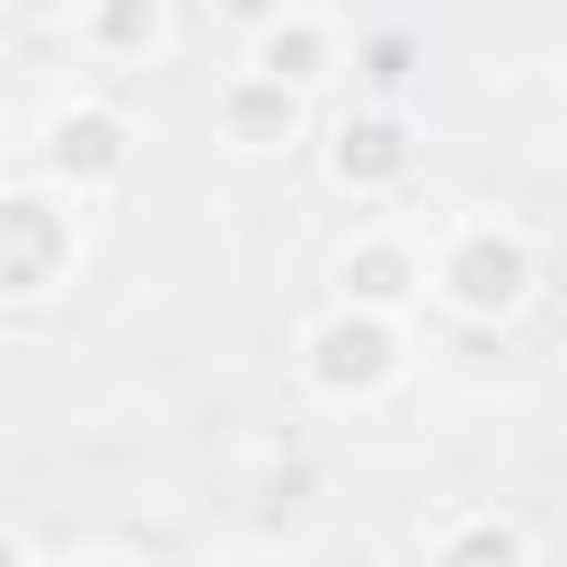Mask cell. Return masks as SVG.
<instances>
[{"label": "cell", "mask_w": 567, "mask_h": 567, "mask_svg": "<svg viewBox=\"0 0 567 567\" xmlns=\"http://www.w3.org/2000/svg\"><path fill=\"white\" fill-rule=\"evenodd\" d=\"M523 284H532V257L514 248V239H496V230H470L452 257H443V292L461 301V310H514L523 301Z\"/></svg>", "instance_id": "1"}, {"label": "cell", "mask_w": 567, "mask_h": 567, "mask_svg": "<svg viewBox=\"0 0 567 567\" xmlns=\"http://www.w3.org/2000/svg\"><path fill=\"white\" fill-rule=\"evenodd\" d=\"M390 328L372 319V310H354V319H328L319 337H310V381L319 390H372L381 372H390Z\"/></svg>", "instance_id": "2"}, {"label": "cell", "mask_w": 567, "mask_h": 567, "mask_svg": "<svg viewBox=\"0 0 567 567\" xmlns=\"http://www.w3.org/2000/svg\"><path fill=\"white\" fill-rule=\"evenodd\" d=\"M0 230H9V266H0V284H9V292H44V284H53V266L71 257V230H62L35 195H9Z\"/></svg>", "instance_id": "3"}, {"label": "cell", "mask_w": 567, "mask_h": 567, "mask_svg": "<svg viewBox=\"0 0 567 567\" xmlns=\"http://www.w3.org/2000/svg\"><path fill=\"white\" fill-rule=\"evenodd\" d=\"M53 177H115L124 168V124L106 115V106H71V115H53Z\"/></svg>", "instance_id": "4"}, {"label": "cell", "mask_w": 567, "mask_h": 567, "mask_svg": "<svg viewBox=\"0 0 567 567\" xmlns=\"http://www.w3.org/2000/svg\"><path fill=\"white\" fill-rule=\"evenodd\" d=\"M221 133H230V142H284V133H292V89L266 80V71H248V80L221 97Z\"/></svg>", "instance_id": "5"}, {"label": "cell", "mask_w": 567, "mask_h": 567, "mask_svg": "<svg viewBox=\"0 0 567 567\" xmlns=\"http://www.w3.org/2000/svg\"><path fill=\"white\" fill-rule=\"evenodd\" d=\"M408 168V142H399V124H346L337 133V177H354V186H381V177H399Z\"/></svg>", "instance_id": "6"}, {"label": "cell", "mask_w": 567, "mask_h": 567, "mask_svg": "<svg viewBox=\"0 0 567 567\" xmlns=\"http://www.w3.org/2000/svg\"><path fill=\"white\" fill-rule=\"evenodd\" d=\"M319 62H328V35H319V27H275L266 53H257L266 80H319Z\"/></svg>", "instance_id": "7"}, {"label": "cell", "mask_w": 567, "mask_h": 567, "mask_svg": "<svg viewBox=\"0 0 567 567\" xmlns=\"http://www.w3.org/2000/svg\"><path fill=\"white\" fill-rule=\"evenodd\" d=\"M346 292H354L363 310L399 301V292H408V257H399V248H363V257H346Z\"/></svg>", "instance_id": "8"}, {"label": "cell", "mask_w": 567, "mask_h": 567, "mask_svg": "<svg viewBox=\"0 0 567 567\" xmlns=\"http://www.w3.org/2000/svg\"><path fill=\"white\" fill-rule=\"evenodd\" d=\"M443 567H523V540H514L505 523H470V532L443 549Z\"/></svg>", "instance_id": "9"}, {"label": "cell", "mask_w": 567, "mask_h": 567, "mask_svg": "<svg viewBox=\"0 0 567 567\" xmlns=\"http://www.w3.org/2000/svg\"><path fill=\"white\" fill-rule=\"evenodd\" d=\"M151 35H159V9H151V0H106V9H97V44L133 53V44H151Z\"/></svg>", "instance_id": "10"}, {"label": "cell", "mask_w": 567, "mask_h": 567, "mask_svg": "<svg viewBox=\"0 0 567 567\" xmlns=\"http://www.w3.org/2000/svg\"><path fill=\"white\" fill-rule=\"evenodd\" d=\"M221 9H230V18H248V27H257V18H275V0H221Z\"/></svg>", "instance_id": "11"}, {"label": "cell", "mask_w": 567, "mask_h": 567, "mask_svg": "<svg viewBox=\"0 0 567 567\" xmlns=\"http://www.w3.org/2000/svg\"><path fill=\"white\" fill-rule=\"evenodd\" d=\"M89 567H124V558H89Z\"/></svg>", "instance_id": "12"}]
</instances>
